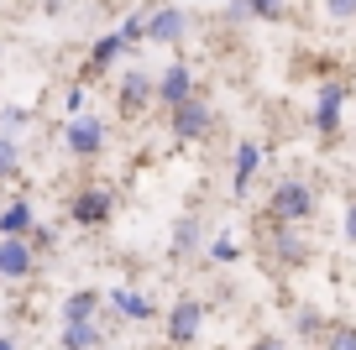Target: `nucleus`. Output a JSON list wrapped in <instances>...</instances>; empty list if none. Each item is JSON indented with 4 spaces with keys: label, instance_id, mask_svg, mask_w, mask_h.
Returning a JSON list of instances; mask_svg holds the SVG:
<instances>
[{
    "label": "nucleus",
    "instance_id": "9",
    "mask_svg": "<svg viewBox=\"0 0 356 350\" xmlns=\"http://www.w3.org/2000/svg\"><path fill=\"white\" fill-rule=\"evenodd\" d=\"M257 167H262V147L257 142H241L236 147V194H246V188H252V178H257Z\"/></svg>",
    "mask_w": 356,
    "mask_h": 350
},
{
    "label": "nucleus",
    "instance_id": "10",
    "mask_svg": "<svg viewBox=\"0 0 356 350\" xmlns=\"http://www.w3.org/2000/svg\"><path fill=\"white\" fill-rule=\"evenodd\" d=\"M95 345H100L95 319H63V350H95Z\"/></svg>",
    "mask_w": 356,
    "mask_h": 350
},
{
    "label": "nucleus",
    "instance_id": "25",
    "mask_svg": "<svg viewBox=\"0 0 356 350\" xmlns=\"http://www.w3.org/2000/svg\"><path fill=\"white\" fill-rule=\"evenodd\" d=\"M252 350H289V345H283V340H273V335H262V340H257Z\"/></svg>",
    "mask_w": 356,
    "mask_h": 350
},
{
    "label": "nucleus",
    "instance_id": "21",
    "mask_svg": "<svg viewBox=\"0 0 356 350\" xmlns=\"http://www.w3.org/2000/svg\"><path fill=\"white\" fill-rule=\"evenodd\" d=\"M210 256H215V262H236V241H231V235H220V241L210 246Z\"/></svg>",
    "mask_w": 356,
    "mask_h": 350
},
{
    "label": "nucleus",
    "instance_id": "4",
    "mask_svg": "<svg viewBox=\"0 0 356 350\" xmlns=\"http://www.w3.org/2000/svg\"><path fill=\"white\" fill-rule=\"evenodd\" d=\"M100 147H105V126L95 121V115H79V121H68V152L95 157Z\"/></svg>",
    "mask_w": 356,
    "mask_h": 350
},
{
    "label": "nucleus",
    "instance_id": "12",
    "mask_svg": "<svg viewBox=\"0 0 356 350\" xmlns=\"http://www.w3.org/2000/svg\"><path fill=\"white\" fill-rule=\"evenodd\" d=\"M100 303H105V298L95 293V288H79V293L63 298V319H95V314H100Z\"/></svg>",
    "mask_w": 356,
    "mask_h": 350
},
{
    "label": "nucleus",
    "instance_id": "13",
    "mask_svg": "<svg viewBox=\"0 0 356 350\" xmlns=\"http://www.w3.org/2000/svg\"><path fill=\"white\" fill-rule=\"evenodd\" d=\"M26 230H32V204H26V199H11L6 215H0V235H26Z\"/></svg>",
    "mask_w": 356,
    "mask_h": 350
},
{
    "label": "nucleus",
    "instance_id": "14",
    "mask_svg": "<svg viewBox=\"0 0 356 350\" xmlns=\"http://www.w3.org/2000/svg\"><path fill=\"white\" fill-rule=\"evenodd\" d=\"M341 99H346V89H341V84H325V89H320V131H325V136L335 131V115H341Z\"/></svg>",
    "mask_w": 356,
    "mask_h": 350
},
{
    "label": "nucleus",
    "instance_id": "24",
    "mask_svg": "<svg viewBox=\"0 0 356 350\" xmlns=\"http://www.w3.org/2000/svg\"><path fill=\"white\" fill-rule=\"evenodd\" d=\"M325 6H330V16H346V22L356 16V0H325Z\"/></svg>",
    "mask_w": 356,
    "mask_h": 350
},
{
    "label": "nucleus",
    "instance_id": "23",
    "mask_svg": "<svg viewBox=\"0 0 356 350\" xmlns=\"http://www.w3.org/2000/svg\"><path fill=\"white\" fill-rule=\"evenodd\" d=\"M142 32H147V16H131V22L121 26V37H126V42H136V37H142Z\"/></svg>",
    "mask_w": 356,
    "mask_h": 350
},
{
    "label": "nucleus",
    "instance_id": "26",
    "mask_svg": "<svg viewBox=\"0 0 356 350\" xmlns=\"http://www.w3.org/2000/svg\"><path fill=\"white\" fill-rule=\"evenodd\" d=\"M346 235L356 241V204H351V215H346Z\"/></svg>",
    "mask_w": 356,
    "mask_h": 350
},
{
    "label": "nucleus",
    "instance_id": "17",
    "mask_svg": "<svg viewBox=\"0 0 356 350\" xmlns=\"http://www.w3.org/2000/svg\"><path fill=\"white\" fill-rule=\"evenodd\" d=\"M126 47V37L115 32V37H100V42H95V53H89V68H105V63H115V53H121Z\"/></svg>",
    "mask_w": 356,
    "mask_h": 350
},
{
    "label": "nucleus",
    "instance_id": "2",
    "mask_svg": "<svg viewBox=\"0 0 356 350\" xmlns=\"http://www.w3.org/2000/svg\"><path fill=\"white\" fill-rule=\"evenodd\" d=\"M168 110H173V136H178V142H200V136L204 131H210V121H215V115H210V105H204V99H178V105H168Z\"/></svg>",
    "mask_w": 356,
    "mask_h": 350
},
{
    "label": "nucleus",
    "instance_id": "7",
    "mask_svg": "<svg viewBox=\"0 0 356 350\" xmlns=\"http://www.w3.org/2000/svg\"><path fill=\"white\" fill-rule=\"evenodd\" d=\"M74 219H79V225H105V219H111V194H105V188L79 194L74 199Z\"/></svg>",
    "mask_w": 356,
    "mask_h": 350
},
{
    "label": "nucleus",
    "instance_id": "27",
    "mask_svg": "<svg viewBox=\"0 0 356 350\" xmlns=\"http://www.w3.org/2000/svg\"><path fill=\"white\" fill-rule=\"evenodd\" d=\"M42 11H47V16H58V11H63V0H42Z\"/></svg>",
    "mask_w": 356,
    "mask_h": 350
},
{
    "label": "nucleus",
    "instance_id": "22",
    "mask_svg": "<svg viewBox=\"0 0 356 350\" xmlns=\"http://www.w3.org/2000/svg\"><path fill=\"white\" fill-rule=\"evenodd\" d=\"M330 350H356V329H335V335H330Z\"/></svg>",
    "mask_w": 356,
    "mask_h": 350
},
{
    "label": "nucleus",
    "instance_id": "20",
    "mask_svg": "<svg viewBox=\"0 0 356 350\" xmlns=\"http://www.w3.org/2000/svg\"><path fill=\"white\" fill-rule=\"evenodd\" d=\"M11 167H16V142H11V136H0V178L11 173Z\"/></svg>",
    "mask_w": 356,
    "mask_h": 350
},
{
    "label": "nucleus",
    "instance_id": "19",
    "mask_svg": "<svg viewBox=\"0 0 356 350\" xmlns=\"http://www.w3.org/2000/svg\"><path fill=\"white\" fill-rule=\"evenodd\" d=\"M246 11H252V16H267V22H278V16H283V0H246Z\"/></svg>",
    "mask_w": 356,
    "mask_h": 350
},
{
    "label": "nucleus",
    "instance_id": "11",
    "mask_svg": "<svg viewBox=\"0 0 356 350\" xmlns=\"http://www.w3.org/2000/svg\"><path fill=\"white\" fill-rule=\"evenodd\" d=\"M152 89H157L152 78H147L142 68H131V74L121 78V105H126V110H142L147 99H152Z\"/></svg>",
    "mask_w": 356,
    "mask_h": 350
},
{
    "label": "nucleus",
    "instance_id": "1",
    "mask_svg": "<svg viewBox=\"0 0 356 350\" xmlns=\"http://www.w3.org/2000/svg\"><path fill=\"white\" fill-rule=\"evenodd\" d=\"M273 219L278 225H299V219H309L314 215V194L304 183H278V194H273Z\"/></svg>",
    "mask_w": 356,
    "mask_h": 350
},
{
    "label": "nucleus",
    "instance_id": "18",
    "mask_svg": "<svg viewBox=\"0 0 356 350\" xmlns=\"http://www.w3.org/2000/svg\"><path fill=\"white\" fill-rule=\"evenodd\" d=\"M278 256L283 262H304V241H293L289 230H278Z\"/></svg>",
    "mask_w": 356,
    "mask_h": 350
},
{
    "label": "nucleus",
    "instance_id": "8",
    "mask_svg": "<svg viewBox=\"0 0 356 350\" xmlns=\"http://www.w3.org/2000/svg\"><path fill=\"white\" fill-rule=\"evenodd\" d=\"M152 94L163 99V105H178V99H189V94H194V78H189V68H184V63H173L163 78H157V89H152Z\"/></svg>",
    "mask_w": 356,
    "mask_h": 350
},
{
    "label": "nucleus",
    "instance_id": "3",
    "mask_svg": "<svg viewBox=\"0 0 356 350\" xmlns=\"http://www.w3.org/2000/svg\"><path fill=\"white\" fill-rule=\"evenodd\" d=\"M200 324H204L200 298H178V303L168 308V340H173V345H194V340H200Z\"/></svg>",
    "mask_w": 356,
    "mask_h": 350
},
{
    "label": "nucleus",
    "instance_id": "15",
    "mask_svg": "<svg viewBox=\"0 0 356 350\" xmlns=\"http://www.w3.org/2000/svg\"><path fill=\"white\" fill-rule=\"evenodd\" d=\"M111 303L121 308L126 319H147V314H152V303H147V298L136 293V288H115V293H111Z\"/></svg>",
    "mask_w": 356,
    "mask_h": 350
},
{
    "label": "nucleus",
    "instance_id": "5",
    "mask_svg": "<svg viewBox=\"0 0 356 350\" xmlns=\"http://www.w3.org/2000/svg\"><path fill=\"white\" fill-rule=\"evenodd\" d=\"M184 32H189V16L178 11V6H163L157 16H147V37L152 42H178Z\"/></svg>",
    "mask_w": 356,
    "mask_h": 350
},
{
    "label": "nucleus",
    "instance_id": "28",
    "mask_svg": "<svg viewBox=\"0 0 356 350\" xmlns=\"http://www.w3.org/2000/svg\"><path fill=\"white\" fill-rule=\"evenodd\" d=\"M0 350H16V345H11V335H0Z\"/></svg>",
    "mask_w": 356,
    "mask_h": 350
},
{
    "label": "nucleus",
    "instance_id": "6",
    "mask_svg": "<svg viewBox=\"0 0 356 350\" xmlns=\"http://www.w3.org/2000/svg\"><path fill=\"white\" fill-rule=\"evenodd\" d=\"M26 272H32V246L22 235H6V246H0V277H26Z\"/></svg>",
    "mask_w": 356,
    "mask_h": 350
},
{
    "label": "nucleus",
    "instance_id": "16",
    "mask_svg": "<svg viewBox=\"0 0 356 350\" xmlns=\"http://www.w3.org/2000/svg\"><path fill=\"white\" fill-rule=\"evenodd\" d=\"M194 246H200V219H194V215H184V219L173 225V256H189Z\"/></svg>",
    "mask_w": 356,
    "mask_h": 350
}]
</instances>
